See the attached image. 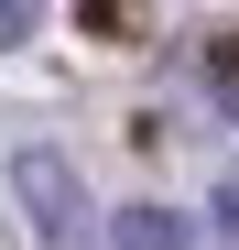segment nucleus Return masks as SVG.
<instances>
[{"instance_id":"nucleus-1","label":"nucleus","mask_w":239,"mask_h":250,"mask_svg":"<svg viewBox=\"0 0 239 250\" xmlns=\"http://www.w3.org/2000/svg\"><path fill=\"white\" fill-rule=\"evenodd\" d=\"M11 185H22L33 229H44L55 250H87V239H98V218H87V185H76V163H65L55 142H22V152H11Z\"/></svg>"},{"instance_id":"nucleus-2","label":"nucleus","mask_w":239,"mask_h":250,"mask_svg":"<svg viewBox=\"0 0 239 250\" xmlns=\"http://www.w3.org/2000/svg\"><path fill=\"white\" fill-rule=\"evenodd\" d=\"M109 250H196V229L174 218V207H131V218L109 229Z\"/></svg>"},{"instance_id":"nucleus-3","label":"nucleus","mask_w":239,"mask_h":250,"mask_svg":"<svg viewBox=\"0 0 239 250\" xmlns=\"http://www.w3.org/2000/svg\"><path fill=\"white\" fill-rule=\"evenodd\" d=\"M33 22H44V0H0V44H22Z\"/></svg>"},{"instance_id":"nucleus-4","label":"nucleus","mask_w":239,"mask_h":250,"mask_svg":"<svg viewBox=\"0 0 239 250\" xmlns=\"http://www.w3.org/2000/svg\"><path fill=\"white\" fill-rule=\"evenodd\" d=\"M207 218H218V239H228V250H239V174H228V185H218V207H207Z\"/></svg>"}]
</instances>
